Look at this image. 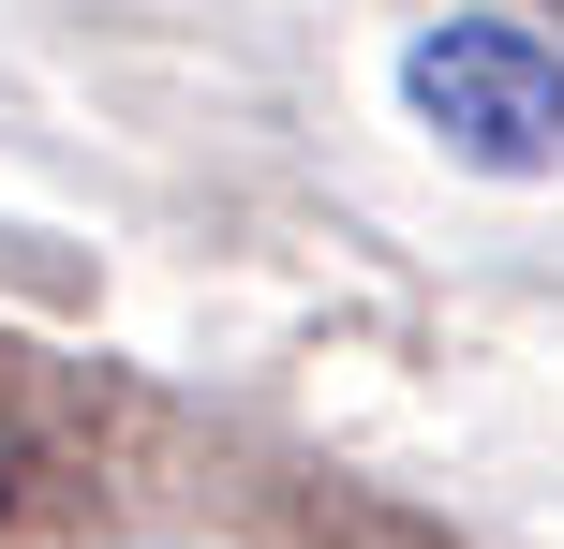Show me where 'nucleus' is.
<instances>
[{"label":"nucleus","mask_w":564,"mask_h":549,"mask_svg":"<svg viewBox=\"0 0 564 549\" xmlns=\"http://www.w3.org/2000/svg\"><path fill=\"white\" fill-rule=\"evenodd\" d=\"M401 105L476 178H550L564 164V45L520 30V15H431L401 45Z\"/></svg>","instance_id":"1"}]
</instances>
